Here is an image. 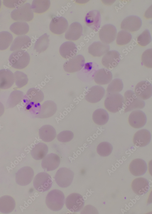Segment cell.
I'll return each mask as SVG.
<instances>
[{"label": "cell", "instance_id": "6da1fadb", "mask_svg": "<svg viewBox=\"0 0 152 214\" xmlns=\"http://www.w3.org/2000/svg\"><path fill=\"white\" fill-rule=\"evenodd\" d=\"M46 204L51 210L57 211L62 209L65 202V196L63 193L58 189H53L47 194L46 198Z\"/></svg>", "mask_w": 152, "mask_h": 214}, {"label": "cell", "instance_id": "7a4b0ae2", "mask_svg": "<svg viewBox=\"0 0 152 214\" xmlns=\"http://www.w3.org/2000/svg\"><path fill=\"white\" fill-rule=\"evenodd\" d=\"M30 57L25 50H19L13 52L10 55L9 61L10 65L15 69H22L29 63Z\"/></svg>", "mask_w": 152, "mask_h": 214}, {"label": "cell", "instance_id": "3957f363", "mask_svg": "<svg viewBox=\"0 0 152 214\" xmlns=\"http://www.w3.org/2000/svg\"><path fill=\"white\" fill-rule=\"evenodd\" d=\"M11 16L15 21H29L34 17L31 5L29 3H26L13 10L11 13Z\"/></svg>", "mask_w": 152, "mask_h": 214}, {"label": "cell", "instance_id": "277c9868", "mask_svg": "<svg viewBox=\"0 0 152 214\" xmlns=\"http://www.w3.org/2000/svg\"><path fill=\"white\" fill-rule=\"evenodd\" d=\"M124 103L125 112H127L135 109H142L145 105V102L139 98L134 92L128 90L124 93Z\"/></svg>", "mask_w": 152, "mask_h": 214}, {"label": "cell", "instance_id": "5b68a950", "mask_svg": "<svg viewBox=\"0 0 152 214\" xmlns=\"http://www.w3.org/2000/svg\"><path fill=\"white\" fill-rule=\"evenodd\" d=\"M124 99L119 93H116L108 95L104 101V106L109 112L116 113L122 108Z\"/></svg>", "mask_w": 152, "mask_h": 214}, {"label": "cell", "instance_id": "8992f818", "mask_svg": "<svg viewBox=\"0 0 152 214\" xmlns=\"http://www.w3.org/2000/svg\"><path fill=\"white\" fill-rule=\"evenodd\" d=\"M33 185L38 191L43 192L48 190L51 187L52 181L51 177L45 172H40L35 176Z\"/></svg>", "mask_w": 152, "mask_h": 214}, {"label": "cell", "instance_id": "52a82bcc", "mask_svg": "<svg viewBox=\"0 0 152 214\" xmlns=\"http://www.w3.org/2000/svg\"><path fill=\"white\" fill-rule=\"evenodd\" d=\"M74 177V173L72 171L69 169L63 167L57 170L54 178L59 187L66 188L71 184Z\"/></svg>", "mask_w": 152, "mask_h": 214}, {"label": "cell", "instance_id": "ba28073f", "mask_svg": "<svg viewBox=\"0 0 152 214\" xmlns=\"http://www.w3.org/2000/svg\"><path fill=\"white\" fill-rule=\"evenodd\" d=\"M84 204L83 197L78 193H71L66 199L65 205L67 208L73 212L80 211L83 209Z\"/></svg>", "mask_w": 152, "mask_h": 214}, {"label": "cell", "instance_id": "9c48e42d", "mask_svg": "<svg viewBox=\"0 0 152 214\" xmlns=\"http://www.w3.org/2000/svg\"><path fill=\"white\" fill-rule=\"evenodd\" d=\"M34 172L30 167L26 166L19 169L16 174V181L18 185L26 186L32 181Z\"/></svg>", "mask_w": 152, "mask_h": 214}, {"label": "cell", "instance_id": "30bf717a", "mask_svg": "<svg viewBox=\"0 0 152 214\" xmlns=\"http://www.w3.org/2000/svg\"><path fill=\"white\" fill-rule=\"evenodd\" d=\"M116 34V27L112 24H107L100 29L99 32V37L103 43L107 44L115 40Z\"/></svg>", "mask_w": 152, "mask_h": 214}, {"label": "cell", "instance_id": "8fae6325", "mask_svg": "<svg viewBox=\"0 0 152 214\" xmlns=\"http://www.w3.org/2000/svg\"><path fill=\"white\" fill-rule=\"evenodd\" d=\"M85 63V59L83 56L79 55L66 62L63 65V69L67 72L74 73L80 70Z\"/></svg>", "mask_w": 152, "mask_h": 214}, {"label": "cell", "instance_id": "7c38bea8", "mask_svg": "<svg viewBox=\"0 0 152 214\" xmlns=\"http://www.w3.org/2000/svg\"><path fill=\"white\" fill-rule=\"evenodd\" d=\"M68 27L67 20L62 16H55L53 18L49 26L50 31L58 35L61 34L65 32Z\"/></svg>", "mask_w": 152, "mask_h": 214}, {"label": "cell", "instance_id": "4fadbf2b", "mask_svg": "<svg viewBox=\"0 0 152 214\" xmlns=\"http://www.w3.org/2000/svg\"><path fill=\"white\" fill-rule=\"evenodd\" d=\"M130 125L135 128H140L143 127L147 122L146 115L142 111L135 110L132 111L128 118Z\"/></svg>", "mask_w": 152, "mask_h": 214}, {"label": "cell", "instance_id": "5bb4252c", "mask_svg": "<svg viewBox=\"0 0 152 214\" xmlns=\"http://www.w3.org/2000/svg\"><path fill=\"white\" fill-rule=\"evenodd\" d=\"M135 93L141 100H147L152 95V86L148 81H142L139 82L135 88Z\"/></svg>", "mask_w": 152, "mask_h": 214}, {"label": "cell", "instance_id": "9a60e30c", "mask_svg": "<svg viewBox=\"0 0 152 214\" xmlns=\"http://www.w3.org/2000/svg\"><path fill=\"white\" fill-rule=\"evenodd\" d=\"M142 24V20L140 17L135 16H130L122 21L121 28L125 30L133 32L138 30Z\"/></svg>", "mask_w": 152, "mask_h": 214}, {"label": "cell", "instance_id": "2e32d148", "mask_svg": "<svg viewBox=\"0 0 152 214\" xmlns=\"http://www.w3.org/2000/svg\"><path fill=\"white\" fill-rule=\"evenodd\" d=\"M120 61V54L117 51L111 50L107 52L102 59V65L106 68L112 69L116 67Z\"/></svg>", "mask_w": 152, "mask_h": 214}, {"label": "cell", "instance_id": "e0dca14e", "mask_svg": "<svg viewBox=\"0 0 152 214\" xmlns=\"http://www.w3.org/2000/svg\"><path fill=\"white\" fill-rule=\"evenodd\" d=\"M60 163L59 157L55 154L51 153L43 158L41 162V166L45 171H49L56 169L59 166Z\"/></svg>", "mask_w": 152, "mask_h": 214}, {"label": "cell", "instance_id": "ac0fdd59", "mask_svg": "<svg viewBox=\"0 0 152 214\" xmlns=\"http://www.w3.org/2000/svg\"><path fill=\"white\" fill-rule=\"evenodd\" d=\"M105 94L104 88L100 86L95 85L88 89L85 95V99L88 102L95 103L99 101Z\"/></svg>", "mask_w": 152, "mask_h": 214}, {"label": "cell", "instance_id": "d6986e66", "mask_svg": "<svg viewBox=\"0 0 152 214\" xmlns=\"http://www.w3.org/2000/svg\"><path fill=\"white\" fill-rule=\"evenodd\" d=\"M151 135L148 130L143 129L137 131L134 134L133 142L136 146L143 147L147 145L150 142Z\"/></svg>", "mask_w": 152, "mask_h": 214}, {"label": "cell", "instance_id": "ffe728a7", "mask_svg": "<svg viewBox=\"0 0 152 214\" xmlns=\"http://www.w3.org/2000/svg\"><path fill=\"white\" fill-rule=\"evenodd\" d=\"M85 22L87 26L97 31L101 23V16L99 12L94 10L89 12L85 18Z\"/></svg>", "mask_w": 152, "mask_h": 214}, {"label": "cell", "instance_id": "44dd1931", "mask_svg": "<svg viewBox=\"0 0 152 214\" xmlns=\"http://www.w3.org/2000/svg\"><path fill=\"white\" fill-rule=\"evenodd\" d=\"M57 109V105L54 102L50 100L46 101L41 106L40 112L36 117L40 118L50 117L54 114Z\"/></svg>", "mask_w": 152, "mask_h": 214}, {"label": "cell", "instance_id": "7402d4cb", "mask_svg": "<svg viewBox=\"0 0 152 214\" xmlns=\"http://www.w3.org/2000/svg\"><path fill=\"white\" fill-rule=\"evenodd\" d=\"M129 170L131 173L135 176L143 175L147 170L146 162L143 159H136L132 161L129 165Z\"/></svg>", "mask_w": 152, "mask_h": 214}, {"label": "cell", "instance_id": "603a6c76", "mask_svg": "<svg viewBox=\"0 0 152 214\" xmlns=\"http://www.w3.org/2000/svg\"><path fill=\"white\" fill-rule=\"evenodd\" d=\"M132 188L133 192L138 195H142L149 190V182L146 179L139 177L134 179L132 181Z\"/></svg>", "mask_w": 152, "mask_h": 214}, {"label": "cell", "instance_id": "cb8c5ba5", "mask_svg": "<svg viewBox=\"0 0 152 214\" xmlns=\"http://www.w3.org/2000/svg\"><path fill=\"white\" fill-rule=\"evenodd\" d=\"M15 82L14 74L9 70H0V88L6 89L10 88Z\"/></svg>", "mask_w": 152, "mask_h": 214}, {"label": "cell", "instance_id": "d4e9b609", "mask_svg": "<svg viewBox=\"0 0 152 214\" xmlns=\"http://www.w3.org/2000/svg\"><path fill=\"white\" fill-rule=\"evenodd\" d=\"M82 27L78 22L72 23L69 26L65 34V38L68 40L76 41L82 35Z\"/></svg>", "mask_w": 152, "mask_h": 214}, {"label": "cell", "instance_id": "484cf974", "mask_svg": "<svg viewBox=\"0 0 152 214\" xmlns=\"http://www.w3.org/2000/svg\"><path fill=\"white\" fill-rule=\"evenodd\" d=\"M78 49L76 45L72 41H67L63 43L59 48L61 55L65 59L73 58L76 54Z\"/></svg>", "mask_w": 152, "mask_h": 214}, {"label": "cell", "instance_id": "4316f807", "mask_svg": "<svg viewBox=\"0 0 152 214\" xmlns=\"http://www.w3.org/2000/svg\"><path fill=\"white\" fill-rule=\"evenodd\" d=\"M95 82L97 84L105 85L109 83L112 80L111 72L105 69H101L97 71L93 76Z\"/></svg>", "mask_w": 152, "mask_h": 214}, {"label": "cell", "instance_id": "83f0119b", "mask_svg": "<svg viewBox=\"0 0 152 214\" xmlns=\"http://www.w3.org/2000/svg\"><path fill=\"white\" fill-rule=\"evenodd\" d=\"M30 38L27 35L19 36L13 41L10 48L11 51H16L27 48L31 45Z\"/></svg>", "mask_w": 152, "mask_h": 214}, {"label": "cell", "instance_id": "f1b7e54d", "mask_svg": "<svg viewBox=\"0 0 152 214\" xmlns=\"http://www.w3.org/2000/svg\"><path fill=\"white\" fill-rule=\"evenodd\" d=\"M109 45L101 42H95L88 48V52L94 57H100L106 53L109 49Z\"/></svg>", "mask_w": 152, "mask_h": 214}, {"label": "cell", "instance_id": "f546056e", "mask_svg": "<svg viewBox=\"0 0 152 214\" xmlns=\"http://www.w3.org/2000/svg\"><path fill=\"white\" fill-rule=\"evenodd\" d=\"M39 134L40 138L45 142L52 141L56 135L55 129L50 125H46L42 127L39 129Z\"/></svg>", "mask_w": 152, "mask_h": 214}, {"label": "cell", "instance_id": "4dcf8cb0", "mask_svg": "<svg viewBox=\"0 0 152 214\" xmlns=\"http://www.w3.org/2000/svg\"><path fill=\"white\" fill-rule=\"evenodd\" d=\"M15 206V201L11 196L4 195L0 198V212H1L10 213L13 210Z\"/></svg>", "mask_w": 152, "mask_h": 214}, {"label": "cell", "instance_id": "1f68e13d", "mask_svg": "<svg viewBox=\"0 0 152 214\" xmlns=\"http://www.w3.org/2000/svg\"><path fill=\"white\" fill-rule=\"evenodd\" d=\"M48 151L47 145L43 143L40 142L35 145L31 151L32 157L36 160H40L47 154Z\"/></svg>", "mask_w": 152, "mask_h": 214}, {"label": "cell", "instance_id": "d6a6232c", "mask_svg": "<svg viewBox=\"0 0 152 214\" xmlns=\"http://www.w3.org/2000/svg\"><path fill=\"white\" fill-rule=\"evenodd\" d=\"M92 119L94 122L99 125L105 124L109 119V115L105 109H98L95 110L92 114Z\"/></svg>", "mask_w": 152, "mask_h": 214}, {"label": "cell", "instance_id": "836d02e7", "mask_svg": "<svg viewBox=\"0 0 152 214\" xmlns=\"http://www.w3.org/2000/svg\"><path fill=\"white\" fill-rule=\"evenodd\" d=\"M10 30L17 35H23L27 33L29 30V26L26 22L18 21L12 23L10 27Z\"/></svg>", "mask_w": 152, "mask_h": 214}, {"label": "cell", "instance_id": "e575fe53", "mask_svg": "<svg viewBox=\"0 0 152 214\" xmlns=\"http://www.w3.org/2000/svg\"><path fill=\"white\" fill-rule=\"evenodd\" d=\"M50 4V0H34L31 5L33 12L41 13L47 11L49 8Z\"/></svg>", "mask_w": 152, "mask_h": 214}, {"label": "cell", "instance_id": "d590c367", "mask_svg": "<svg viewBox=\"0 0 152 214\" xmlns=\"http://www.w3.org/2000/svg\"><path fill=\"white\" fill-rule=\"evenodd\" d=\"M26 95L30 102L36 103L41 102L44 98L42 91L39 89L35 88L29 89L27 91Z\"/></svg>", "mask_w": 152, "mask_h": 214}, {"label": "cell", "instance_id": "8d00e7d4", "mask_svg": "<svg viewBox=\"0 0 152 214\" xmlns=\"http://www.w3.org/2000/svg\"><path fill=\"white\" fill-rule=\"evenodd\" d=\"M49 36L45 33L41 36L36 41L34 47V49L39 53L45 51L49 46Z\"/></svg>", "mask_w": 152, "mask_h": 214}, {"label": "cell", "instance_id": "74e56055", "mask_svg": "<svg viewBox=\"0 0 152 214\" xmlns=\"http://www.w3.org/2000/svg\"><path fill=\"white\" fill-rule=\"evenodd\" d=\"M23 96V93L19 90H14L10 94L7 101L9 108H13L20 102Z\"/></svg>", "mask_w": 152, "mask_h": 214}, {"label": "cell", "instance_id": "f35d334b", "mask_svg": "<svg viewBox=\"0 0 152 214\" xmlns=\"http://www.w3.org/2000/svg\"><path fill=\"white\" fill-rule=\"evenodd\" d=\"M13 39L12 35L7 31L0 32V50L7 48L12 43Z\"/></svg>", "mask_w": 152, "mask_h": 214}, {"label": "cell", "instance_id": "ab89813d", "mask_svg": "<svg viewBox=\"0 0 152 214\" xmlns=\"http://www.w3.org/2000/svg\"><path fill=\"white\" fill-rule=\"evenodd\" d=\"M123 87V83L121 79H114L108 85L107 89V95L119 92L122 91Z\"/></svg>", "mask_w": 152, "mask_h": 214}, {"label": "cell", "instance_id": "60d3db41", "mask_svg": "<svg viewBox=\"0 0 152 214\" xmlns=\"http://www.w3.org/2000/svg\"><path fill=\"white\" fill-rule=\"evenodd\" d=\"M113 149L112 145L108 142H102L98 145L97 152L99 155L102 156L106 157L109 155Z\"/></svg>", "mask_w": 152, "mask_h": 214}, {"label": "cell", "instance_id": "b9f144b4", "mask_svg": "<svg viewBox=\"0 0 152 214\" xmlns=\"http://www.w3.org/2000/svg\"><path fill=\"white\" fill-rule=\"evenodd\" d=\"M132 38V35L130 33L125 30H122L117 34L116 44L119 45H126L130 41Z\"/></svg>", "mask_w": 152, "mask_h": 214}, {"label": "cell", "instance_id": "7bdbcfd3", "mask_svg": "<svg viewBox=\"0 0 152 214\" xmlns=\"http://www.w3.org/2000/svg\"><path fill=\"white\" fill-rule=\"evenodd\" d=\"M15 81L17 87L21 88L27 84L28 79L27 75L24 73L16 71L14 73Z\"/></svg>", "mask_w": 152, "mask_h": 214}, {"label": "cell", "instance_id": "ee69618b", "mask_svg": "<svg viewBox=\"0 0 152 214\" xmlns=\"http://www.w3.org/2000/svg\"><path fill=\"white\" fill-rule=\"evenodd\" d=\"M151 37L149 30H144L137 38V42L141 46H145L151 41Z\"/></svg>", "mask_w": 152, "mask_h": 214}, {"label": "cell", "instance_id": "f6af8a7d", "mask_svg": "<svg viewBox=\"0 0 152 214\" xmlns=\"http://www.w3.org/2000/svg\"><path fill=\"white\" fill-rule=\"evenodd\" d=\"M151 48L147 49L142 54L141 60L143 64L146 67L151 68L152 67Z\"/></svg>", "mask_w": 152, "mask_h": 214}, {"label": "cell", "instance_id": "bcb514c9", "mask_svg": "<svg viewBox=\"0 0 152 214\" xmlns=\"http://www.w3.org/2000/svg\"><path fill=\"white\" fill-rule=\"evenodd\" d=\"M74 137L73 133L70 130H64L60 132L57 136L58 140L61 142H66L71 141Z\"/></svg>", "mask_w": 152, "mask_h": 214}, {"label": "cell", "instance_id": "7dc6e473", "mask_svg": "<svg viewBox=\"0 0 152 214\" xmlns=\"http://www.w3.org/2000/svg\"><path fill=\"white\" fill-rule=\"evenodd\" d=\"M26 0H3V4L4 5L10 8H13L21 5Z\"/></svg>", "mask_w": 152, "mask_h": 214}, {"label": "cell", "instance_id": "c3c4849f", "mask_svg": "<svg viewBox=\"0 0 152 214\" xmlns=\"http://www.w3.org/2000/svg\"><path fill=\"white\" fill-rule=\"evenodd\" d=\"M5 109L3 104L0 102V117L3 114Z\"/></svg>", "mask_w": 152, "mask_h": 214}, {"label": "cell", "instance_id": "681fc988", "mask_svg": "<svg viewBox=\"0 0 152 214\" xmlns=\"http://www.w3.org/2000/svg\"><path fill=\"white\" fill-rule=\"evenodd\" d=\"M1 5V1L0 0V9Z\"/></svg>", "mask_w": 152, "mask_h": 214}]
</instances>
